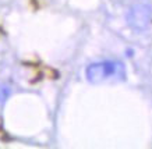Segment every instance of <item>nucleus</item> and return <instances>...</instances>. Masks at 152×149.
<instances>
[{"mask_svg": "<svg viewBox=\"0 0 152 149\" xmlns=\"http://www.w3.org/2000/svg\"><path fill=\"white\" fill-rule=\"evenodd\" d=\"M152 18V6L149 3H137L130 9L127 14L129 25L135 31H142L148 27V24Z\"/></svg>", "mask_w": 152, "mask_h": 149, "instance_id": "obj_2", "label": "nucleus"}, {"mask_svg": "<svg viewBox=\"0 0 152 149\" xmlns=\"http://www.w3.org/2000/svg\"><path fill=\"white\" fill-rule=\"evenodd\" d=\"M10 95V89L4 85H0V103H3L6 99L9 98Z\"/></svg>", "mask_w": 152, "mask_h": 149, "instance_id": "obj_3", "label": "nucleus"}, {"mask_svg": "<svg viewBox=\"0 0 152 149\" xmlns=\"http://www.w3.org/2000/svg\"><path fill=\"white\" fill-rule=\"evenodd\" d=\"M87 79L91 84H102L110 78H124V67L119 61H99L87 67Z\"/></svg>", "mask_w": 152, "mask_h": 149, "instance_id": "obj_1", "label": "nucleus"}]
</instances>
